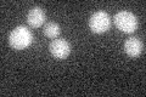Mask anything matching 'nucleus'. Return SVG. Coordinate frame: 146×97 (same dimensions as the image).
<instances>
[{
  "label": "nucleus",
  "instance_id": "obj_5",
  "mask_svg": "<svg viewBox=\"0 0 146 97\" xmlns=\"http://www.w3.org/2000/svg\"><path fill=\"white\" fill-rule=\"evenodd\" d=\"M124 51L129 57L134 58L140 56L144 51V44L139 38L130 36L124 41Z\"/></svg>",
  "mask_w": 146,
  "mask_h": 97
},
{
  "label": "nucleus",
  "instance_id": "obj_6",
  "mask_svg": "<svg viewBox=\"0 0 146 97\" xmlns=\"http://www.w3.org/2000/svg\"><path fill=\"white\" fill-rule=\"evenodd\" d=\"M27 22L32 28H39L45 22V12L42 7L34 6L28 11L27 15Z\"/></svg>",
  "mask_w": 146,
  "mask_h": 97
},
{
  "label": "nucleus",
  "instance_id": "obj_7",
  "mask_svg": "<svg viewBox=\"0 0 146 97\" xmlns=\"http://www.w3.org/2000/svg\"><path fill=\"white\" fill-rule=\"evenodd\" d=\"M43 33H44L45 36H48V38H50V39H56L61 33L60 26L55 22H48L44 26Z\"/></svg>",
  "mask_w": 146,
  "mask_h": 97
},
{
  "label": "nucleus",
  "instance_id": "obj_2",
  "mask_svg": "<svg viewBox=\"0 0 146 97\" xmlns=\"http://www.w3.org/2000/svg\"><path fill=\"white\" fill-rule=\"evenodd\" d=\"M115 26L123 33H134L138 28V20L134 13L129 11H119L113 17Z\"/></svg>",
  "mask_w": 146,
  "mask_h": 97
},
{
  "label": "nucleus",
  "instance_id": "obj_1",
  "mask_svg": "<svg viewBox=\"0 0 146 97\" xmlns=\"http://www.w3.org/2000/svg\"><path fill=\"white\" fill-rule=\"evenodd\" d=\"M33 41V34L31 30L25 26H18L11 32L9 36L10 46L15 50H25L32 44Z\"/></svg>",
  "mask_w": 146,
  "mask_h": 97
},
{
  "label": "nucleus",
  "instance_id": "obj_4",
  "mask_svg": "<svg viewBox=\"0 0 146 97\" xmlns=\"http://www.w3.org/2000/svg\"><path fill=\"white\" fill-rule=\"evenodd\" d=\"M50 53L57 59H65L71 53V45L65 39H54L49 45Z\"/></svg>",
  "mask_w": 146,
  "mask_h": 97
},
{
  "label": "nucleus",
  "instance_id": "obj_3",
  "mask_svg": "<svg viewBox=\"0 0 146 97\" xmlns=\"http://www.w3.org/2000/svg\"><path fill=\"white\" fill-rule=\"evenodd\" d=\"M111 17L105 11H96L91 15L89 20V27L93 33L102 34L111 28Z\"/></svg>",
  "mask_w": 146,
  "mask_h": 97
}]
</instances>
